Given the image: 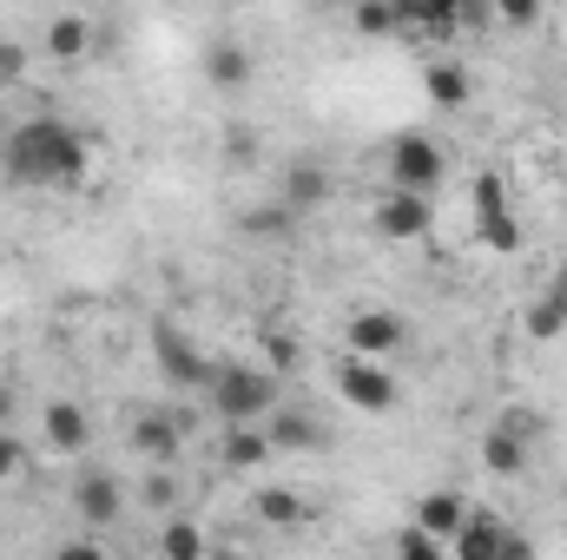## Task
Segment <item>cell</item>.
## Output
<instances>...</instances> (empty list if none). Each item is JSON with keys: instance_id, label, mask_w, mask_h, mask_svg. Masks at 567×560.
<instances>
[{"instance_id": "obj_18", "label": "cell", "mask_w": 567, "mask_h": 560, "mask_svg": "<svg viewBox=\"0 0 567 560\" xmlns=\"http://www.w3.org/2000/svg\"><path fill=\"white\" fill-rule=\"evenodd\" d=\"M40 428H47V442H53L60 455H86V442H93V422H86L80 403H47Z\"/></svg>"}, {"instance_id": "obj_3", "label": "cell", "mask_w": 567, "mask_h": 560, "mask_svg": "<svg viewBox=\"0 0 567 560\" xmlns=\"http://www.w3.org/2000/svg\"><path fill=\"white\" fill-rule=\"evenodd\" d=\"M337 396L357 409V416H390L396 403H403V383L390 376V363L383 356H337Z\"/></svg>"}, {"instance_id": "obj_27", "label": "cell", "mask_w": 567, "mask_h": 560, "mask_svg": "<svg viewBox=\"0 0 567 560\" xmlns=\"http://www.w3.org/2000/svg\"><path fill=\"white\" fill-rule=\"evenodd\" d=\"M20 462H27V442L0 422V481H13V475H20Z\"/></svg>"}, {"instance_id": "obj_25", "label": "cell", "mask_w": 567, "mask_h": 560, "mask_svg": "<svg viewBox=\"0 0 567 560\" xmlns=\"http://www.w3.org/2000/svg\"><path fill=\"white\" fill-rule=\"evenodd\" d=\"M390 27H396L390 0H357V33L363 40H390Z\"/></svg>"}, {"instance_id": "obj_29", "label": "cell", "mask_w": 567, "mask_h": 560, "mask_svg": "<svg viewBox=\"0 0 567 560\" xmlns=\"http://www.w3.org/2000/svg\"><path fill=\"white\" fill-rule=\"evenodd\" d=\"M20 73H27V46H13V40H0V93H7V86H13Z\"/></svg>"}, {"instance_id": "obj_24", "label": "cell", "mask_w": 567, "mask_h": 560, "mask_svg": "<svg viewBox=\"0 0 567 560\" xmlns=\"http://www.w3.org/2000/svg\"><path fill=\"white\" fill-rule=\"evenodd\" d=\"M396 554H403V560H442V554H449V541H442V535H429L423 521H410V528L396 535Z\"/></svg>"}, {"instance_id": "obj_19", "label": "cell", "mask_w": 567, "mask_h": 560, "mask_svg": "<svg viewBox=\"0 0 567 560\" xmlns=\"http://www.w3.org/2000/svg\"><path fill=\"white\" fill-rule=\"evenodd\" d=\"M265 435H271V448H278V455H303V448H317V442H323V428L303 416V409H271V416H265Z\"/></svg>"}, {"instance_id": "obj_7", "label": "cell", "mask_w": 567, "mask_h": 560, "mask_svg": "<svg viewBox=\"0 0 567 560\" xmlns=\"http://www.w3.org/2000/svg\"><path fill=\"white\" fill-rule=\"evenodd\" d=\"M442 172H449V158H442V145L429 139V133H396V139H390V185H403V191H435Z\"/></svg>"}, {"instance_id": "obj_26", "label": "cell", "mask_w": 567, "mask_h": 560, "mask_svg": "<svg viewBox=\"0 0 567 560\" xmlns=\"http://www.w3.org/2000/svg\"><path fill=\"white\" fill-rule=\"evenodd\" d=\"M488 13H495L502 27H535V20H542V0H488Z\"/></svg>"}, {"instance_id": "obj_28", "label": "cell", "mask_w": 567, "mask_h": 560, "mask_svg": "<svg viewBox=\"0 0 567 560\" xmlns=\"http://www.w3.org/2000/svg\"><path fill=\"white\" fill-rule=\"evenodd\" d=\"M561 330H567V323L542 303V297H535V303H528V336H542V343H548V336H561Z\"/></svg>"}, {"instance_id": "obj_14", "label": "cell", "mask_w": 567, "mask_h": 560, "mask_svg": "<svg viewBox=\"0 0 567 560\" xmlns=\"http://www.w3.org/2000/svg\"><path fill=\"white\" fill-rule=\"evenodd\" d=\"M278 448H271V435L258 428V422H225V448H218V462L225 468H238V475H251V468H265Z\"/></svg>"}, {"instance_id": "obj_10", "label": "cell", "mask_w": 567, "mask_h": 560, "mask_svg": "<svg viewBox=\"0 0 567 560\" xmlns=\"http://www.w3.org/2000/svg\"><path fill=\"white\" fill-rule=\"evenodd\" d=\"M198 66H205V86H218V93H245V86H251V46H245V40H231V33H225V40H212Z\"/></svg>"}, {"instance_id": "obj_13", "label": "cell", "mask_w": 567, "mask_h": 560, "mask_svg": "<svg viewBox=\"0 0 567 560\" xmlns=\"http://www.w3.org/2000/svg\"><path fill=\"white\" fill-rule=\"evenodd\" d=\"M133 448H140L152 468H172L178 448H185V416H140L133 422Z\"/></svg>"}, {"instance_id": "obj_30", "label": "cell", "mask_w": 567, "mask_h": 560, "mask_svg": "<svg viewBox=\"0 0 567 560\" xmlns=\"http://www.w3.org/2000/svg\"><path fill=\"white\" fill-rule=\"evenodd\" d=\"M542 303H548V310H555V317L567 323V265H561V271H555L548 283H542Z\"/></svg>"}, {"instance_id": "obj_8", "label": "cell", "mask_w": 567, "mask_h": 560, "mask_svg": "<svg viewBox=\"0 0 567 560\" xmlns=\"http://www.w3.org/2000/svg\"><path fill=\"white\" fill-rule=\"evenodd\" d=\"M377 231L390 238V245H416L429 231V191H403V185H390L383 198H377Z\"/></svg>"}, {"instance_id": "obj_16", "label": "cell", "mask_w": 567, "mask_h": 560, "mask_svg": "<svg viewBox=\"0 0 567 560\" xmlns=\"http://www.w3.org/2000/svg\"><path fill=\"white\" fill-rule=\"evenodd\" d=\"M528 448H535V435H522L515 422H495V428L482 435V462H488V475H522V468H528Z\"/></svg>"}, {"instance_id": "obj_4", "label": "cell", "mask_w": 567, "mask_h": 560, "mask_svg": "<svg viewBox=\"0 0 567 560\" xmlns=\"http://www.w3.org/2000/svg\"><path fill=\"white\" fill-rule=\"evenodd\" d=\"M152 363H158V376H165L172 390H205V383H212L205 343H198L192 330H178V323H152Z\"/></svg>"}, {"instance_id": "obj_11", "label": "cell", "mask_w": 567, "mask_h": 560, "mask_svg": "<svg viewBox=\"0 0 567 560\" xmlns=\"http://www.w3.org/2000/svg\"><path fill=\"white\" fill-rule=\"evenodd\" d=\"M120 508H126V488H120L113 475H80V481H73V515H80V521L113 528Z\"/></svg>"}, {"instance_id": "obj_21", "label": "cell", "mask_w": 567, "mask_h": 560, "mask_svg": "<svg viewBox=\"0 0 567 560\" xmlns=\"http://www.w3.org/2000/svg\"><path fill=\"white\" fill-rule=\"evenodd\" d=\"M423 86H429V100H435V106H449V113H455V106H468V93H475L468 66H455V60H435V66L423 73Z\"/></svg>"}, {"instance_id": "obj_12", "label": "cell", "mask_w": 567, "mask_h": 560, "mask_svg": "<svg viewBox=\"0 0 567 560\" xmlns=\"http://www.w3.org/2000/svg\"><path fill=\"white\" fill-rule=\"evenodd\" d=\"M390 13H396V27H416L429 40H449L468 13H462V0H390Z\"/></svg>"}, {"instance_id": "obj_15", "label": "cell", "mask_w": 567, "mask_h": 560, "mask_svg": "<svg viewBox=\"0 0 567 560\" xmlns=\"http://www.w3.org/2000/svg\"><path fill=\"white\" fill-rule=\"evenodd\" d=\"M410 521H423L429 535H442V541H455V528L468 521V495H455V488H429V495H416V508H410Z\"/></svg>"}, {"instance_id": "obj_23", "label": "cell", "mask_w": 567, "mask_h": 560, "mask_svg": "<svg viewBox=\"0 0 567 560\" xmlns=\"http://www.w3.org/2000/svg\"><path fill=\"white\" fill-rule=\"evenodd\" d=\"M158 554H172V560H198V554H205V535H198L192 521H165V535H158Z\"/></svg>"}, {"instance_id": "obj_1", "label": "cell", "mask_w": 567, "mask_h": 560, "mask_svg": "<svg viewBox=\"0 0 567 560\" xmlns=\"http://www.w3.org/2000/svg\"><path fill=\"white\" fill-rule=\"evenodd\" d=\"M0 165H7L13 185H53V191L66 185V191H80L93 178V139L80 126L53 120V113H33L0 139Z\"/></svg>"}, {"instance_id": "obj_6", "label": "cell", "mask_w": 567, "mask_h": 560, "mask_svg": "<svg viewBox=\"0 0 567 560\" xmlns=\"http://www.w3.org/2000/svg\"><path fill=\"white\" fill-rule=\"evenodd\" d=\"M449 554H455V560H528V541H522L515 528H502V515L468 508V521L455 528Z\"/></svg>"}, {"instance_id": "obj_2", "label": "cell", "mask_w": 567, "mask_h": 560, "mask_svg": "<svg viewBox=\"0 0 567 560\" xmlns=\"http://www.w3.org/2000/svg\"><path fill=\"white\" fill-rule=\"evenodd\" d=\"M205 396H212V409L225 422H265L278 409V376L271 370H251V363H212Z\"/></svg>"}, {"instance_id": "obj_31", "label": "cell", "mask_w": 567, "mask_h": 560, "mask_svg": "<svg viewBox=\"0 0 567 560\" xmlns=\"http://www.w3.org/2000/svg\"><path fill=\"white\" fill-rule=\"evenodd\" d=\"M271 350V370H297V336H265Z\"/></svg>"}, {"instance_id": "obj_34", "label": "cell", "mask_w": 567, "mask_h": 560, "mask_svg": "<svg viewBox=\"0 0 567 560\" xmlns=\"http://www.w3.org/2000/svg\"><path fill=\"white\" fill-rule=\"evenodd\" d=\"M462 13H488V0H462Z\"/></svg>"}, {"instance_id": "obj_9", "label": "cell", "mask_w": 567, "mask_h": 560, "mask_svg": "<svg viewBox=\"0 0 567 560\" xmlns=\"http://www.w3.org/2000/svg\"><path fill=\"white\" fill-rule=\"evenodd\" d=\"M343 343H350L357 356H383V363H390V356L410 343V323H403L396 310H357L350 330H343Z\"/></svg>"}, {"instance_id": "obj_36", "label": "cell", "mask_w": 567, "mask_h": 560, "mask_svg": "<svg viewBox=\"0 0 567 560\" xmlns=\"http://www.w3.org/2000/svg\"><path fill=\"white\" fill-rule=\"evenodd\" d=\"M66 7H73V0H66Z\"/></svg>"}, {"instance_id": "obj_35", "label": "cell", "mask_w": 567, "mask_h": 560, "mask_svg": "<svg viewBox=\"0 0 567 560\" xmlns=\"http://www.w3.org/2000/svg\"><path fill=\"white\" fill-rule=\"evenodd\" d=\"M225 7H245V0H225Z\"/></svg>"}, {"instance_id": "obj_20", "label": "cell", "mask_w": 567, "mask_h": 560, "mask_svg": "<svg viewBox=\"0 0 567 560\" xmlns=\"http://www.w3.org/2000/svg\"><path fill=\"white\" fill-rule=\"evenodd\" d=\"M47 53H53V60H86V53H93V20L73 13V7L53 13V27H47Z\"/></svg>"}, {"instance_id": "obj_33", "label": "cell", "mask_w": 567, "mask_h": 560, "mask_svg": "<svg viewBox=\"0 0 567 560\" xmlns=\"http://www.w3.org/2000/svg\"><path fill=\"white\" fill-rule=\"evenodd\" d=\"M13 416V390H7V383H0V422Z\"/></svg>"}, {"instance_id": "obj_17", "label": "cell", "mask_w": 567, "mask_h": 560, "mask_svg": "<svg viewBox=\"0 0 567 560\" xmlns=\"http://www.w3.org/2000/svg\"><path fill=\"white\" fill-rule=\"evenodd\" d=\"M290 211H317L323 198H330V172L317 165V158H297V165H284V191H278Z\"/></svg>"}, {"instance_id": "obj_22", "label": "cell", "mask_w": 567, "mask_h": 560, "mask_svg": "<svg viewBox=\"0 0 567 560\" xmlns=\"http://www.w3.org/2000/svg\"><path fill=\"white\" fill-rule=\"evenodd\" d=\"M251 508H258V521H265V528H297V521L310 515L297 488H265V495H258Z\"/></svg>"}, {"instance_id": "obj_32", "label": "cell", "mask_w": 567, "mask_h": 560, "mask_svg": "<svg viewBox=\"0 0 567 560\" xmlns=\"http://www.w3.org/2000/svg\"><path fill=\"white\" fill-rule=\"evenodd\" d=\"M145 501H152V508H172V501H178V488H172V475H165V468L145 481Z\"/></svg>"}, {"instance_id": "obj_5", "label": "cell", "mask_w": 567, "mask_h": 560, "mask_svg": "<svg viewBox=\"0 0 567 560\" xmlns=\"http://www.w3.org/2000/svg\"><path fill=\"white\" fill-rule=\"evenodd\" d=\"M475 245H488V251H502V258H515L522 251V218L508 211V185L495 178V172H475Z\"/></svg>"}]
</instances>
